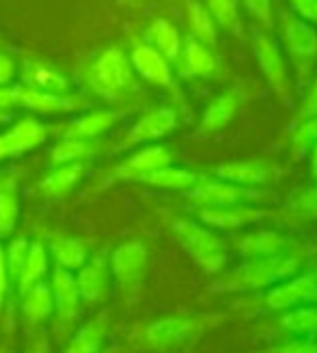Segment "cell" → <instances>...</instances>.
<instances>
[{
  "label": "cell",
  "mask_w": 317,
  "mask_h": 353,
  "mask_svg": "<svg viewBox=\"0 0 317 353\" xmlns=\"http://www.w3.org/2000/svg\"><path fill=\"white\" fill-rule=\"evenodd\" d=\"M255 196L251 190H246L231 181H197L190 188L188 199L197 203L199 207H224V205H238L246 199Z\"/></svg>",
  "instance_id": "15"
},
{
  "label": "cell",
  "mask_w": 317,
  "mask_h": 353,
  "mask_svg": "<svg viewBox=\"0 0 317 353\" xmlns=\"http://www.w3.org/2000/svg\"><path fill=\"white\" fill-rule=\"evenodd\" d=\"M55 128L46 125L37 117H20L11 128L0 134V162L13 160L41 147Z\"/></svg>",
  "instance_id": "5"
},
{
  "label": "cell",
  "mask_w": 317,
  "mask_h": 353,
  "mask_svg": "<svg viewBox=\"0 0 317 353\" xmlns=\"http://www.w3.org/2000/svg\"><path fill=\"white\" fill-rule=\"evenodd\" d=\"M280 325L294 336H317V304L307 302L285 310Z\"/></svg>",
  "instance_id": "31"
},
{
  "label": "cell",
  "mask_w": 317,
  "mask_h": 353,
  "mask_svg": "<svg viewBox=\"0 0 317 353\" xmlns=\"http://www.w3.org/2000/svg\"><path fill=\"white\" fill-rule=\"evenodd\" d=\"M216 72V59L207 50L205 43L197 39H188L184 50V63H182V76L188 78H207Z\"/></svg>",
  "instance_id": "29"
},
{
  "label": "cell",
  "mask_w": 317,
  "mask_h": 353,
  "mask_svg": "<svg viewBox=\"0 0 317 353\" xmlns=\"http://www.w3.org/2000/svg\"><path fill=\"white\" fill-rule=\"evenodd\" d=\"M50 291H52V302H55V316L57 323L65 330L72 327L78 316L82 312V299H80V291L76 285V274L63 270V268H55L50 280Z\"/></svg>",
  "instance_id": "8"
},
{
  "label": "cell",
  "mask_w": 317,
  "mask_h": 353,
  "mask_svg": "<svg viewBox=\"0 0 317 353\" xmlns=\"http://www.w3.org/2000/svg\"><path fill=\"white\" fill-rule=\"evenodd\" d=\"M291 239L278 231H255L251 235H244L238 243V252L244 259H257V256H272L287 252Z\"/></svg>",
  "instance_id": "24"
},
{
  "label": "cell",
  "mask_w": 317,
  "mask_h": 353,
  "mask_svg": "<svg viewBox=\"0 0 317 353\" xmlns=\"http://www.w3.org/2000/svg\"><path fill=\"white\" fill-rule=\"evenodd\" d=\"M24 353H50V341L46 334H41V332L35 334Z\"/></svg>",
  "instance_id": "45"
},
{
  "label": "cell",
  "mask_w": 317,
  "mask_h": 353,
  "mask_svg": "<svg viewBox=\"0 0 317 353\" xmlns=\"http://www.w3.org/2000/svg\"><path fill=\"white\" fill-rule=\"evenodd\" d=\"M15 108H20V103H17V84L0 86V123H3Z\"/></svg>",
  "instance_id": "40"
},
{
  "label": "cell",
  "mask_w": 317,
  "mask_h": 353,
  "mask_svg": "<svg viewBox=\"0 0 317 353\" xmlns=\"http://www.w3.org/2000/svg\"><path fill=\"white\" fill-rule=\"evenodd\" d=\"M291 5L302 17L311 22H317V0H291Z\"/></svg>",
  "instance_id": "44"
},
{
  "label": "cell",
  "mask_w": 317,
  "mask_h": 353,
  "mask_svg": "<svg viewBox=\"0 0 317 353\" xmlns=\"http://www.w3.org/2000/svg\"><path fill=\"white\" fill-rule=\"evenodd\" d=\"M108 268H111V278L121 291L136 293L140 285H143L149 268L147 245L138 239L117 245L113 254L108 256Z\"/></svg>",
  "instance_id": "4"
},
{
  "label": "cell",
  "mask_w": 317,
  "mask_h": 353,
  "mask_svg": "<svg viewBox=\"0 0 317 353\" xmlns=\"http://www.w3.org/2000/svg\"><path fill=\"white\" fill-rule=\"evenodd\" d=\"M48 265H50V254H48V248L41 239H35L30 241V248H28V254H26V261L20 270V276L15 280V287H17V293H24L28 291L30 287H35L37 282L46 280L48 276Z\"/></svg>",
  "instance_id": "25"
},
{
  "label": "cell",
  "mask_w": 317,
  "mask_h": 353,
  "mask_svg": "<svg viewBox=\"0 0 317 353\" xmlns=\"http://www.w3.org/2000/svg\"><path fill=\"white\" fill-rule=\"evenodd\" d=\"M216 174L222 181H231L238 185H255L272 179V168L261 162H236L218 166Z\"/></svg>",
  "instance_id": "28"
},
{
  "label": "cell",
  "mask_w": 317,
  "mask_h": 353,
  "mask_svg": "<svg viewBox=\"0 0 317 353\" xmlns=\"http://www.w3.org/2000/svg\"><path fill=\"white\" fill-rule=\"evenodd\" d=\"M111 268H108V254L97 252L78 270L76 285L80 291V299L84 306H97L104 302L111 289Z\"/></svg>",
  "instance_id": "11"
},
{
  "label": "cell",
  "mask_w": 317,
  "mask_h": 353,
  "mask_svg": "<svg viewBox=\"0 0 317 353\" xmlns=\"http://www.w3.org/2000/svg\"><path fill=\"white\" fill-rule=\"evenodd\" d=\"M268 214L263 209L251 205H224V207H201L199 220L209 228H238L244 224H253L263 220Z\"/></svg>",
  "instance_id": "19"
},
{
  "label": "cell",
  "mask_w": 317,
  "mask_h": 353,
  "mask_svg": "<svg viewBox=\"0 0 317 353\" xmlns=\"http://www.w3.org/2000/svg\"><path fill=\"white\" fill-rule=\"evenodd\" d=\"M0 353H13L7 345H0Z\"/></svg>",
  "instance_id": "48"
},
{
  "label": "cell",
  "mask_w": 317,
  "mask_h": 353,
  "mask_svg": "<svg viewBox=\"0 0 317 353\" xmlns=\"http://www.w3.org/2000/svg\"><path fill=\"white\" fill-rule=\"evenodd\" d=\"M207 11L222 26H231L238 20V0H207Z\"/></svg>",
  "instance_id": "37"
},
{
  "label": "cell",
  "mask_w": 317,
  "mask_h": 353,
  "mask_svg": "<svg viewBox=\"0 0 317 353\" xmlns=\"http://www.w3.org/2000/svg\"><path fill=\"white\" fill-rule=\"evenodd\" d=\"M287 48L296 57H315L317 54V32L307 22L296 20L285 28Z\"/></svg>",
  "instance_id": "33"
},
{
  "label": "cell",
  "mask_w": 317,
  "mask_h": 353,
  "mask_svg": "<svg viewBox=\"0 0 317 353\" xmlns=\"http://www.w3.org/2000/svg\"><path fill=\"white\" fill-rule=\"evenodd\" d=\"M197 327L199 321L192 319V316H182V314L162 316V319L151 321L143 330V343L151 349H169L192 339Z\"/></svg>",
  "instance_id": "12"
},
{
  "label": "cell",
  "mask_w": 317,
  "mask_h": 353,
  "mask_svg": "<svg viewBox=\"0 0 317 353\" xmlns=\"http://www.w3.org/2000/svg\"><path fill=\"white\" fill-rule=\"evenodd\" d=\"M121 3H136V0H121Z\"/></svg>",
  "instance_id": "49"
},
{
  "label": "cell",
  "mask_w": 317,
  "mask_h": 353,
  "mask_svg": "<svg viewBox=\"0 0 317 353\" xmlns=\"http://www.w3.org/2000/svg\"><path fill=\"white\" fill-rule=\"evenodd\" d=\"M22 319L28 330L41 327L52 314H55V302H52V291L48 280L37 282L35 287L24 291L22 295Z\"/></svg>",
  "instance_id": "22"
},
{
  "label": "cell",
  "mask_w": 317,
  "mask_h": 353,
  "mask_svg": "<svg viewBox=\"0 0 317 353\" xmlns=\"http://www.w3.org/2000/svg\"><path fill=\"white\" fill-rule=\"evenodd\" d=\"M130 63L134 67L136 76L147 80L149 84L162 86V88H171L173 86L171 63L160 54V52L153 50L149 43H145V41L134 43V48L130 52Z\"/></svg>",
  "instance_id": "14"
},
{
  "label": "cell",
  "mask_w": 317,
  "mask_h": 353,
  "mask_svg": "<svg viewBox=\"0 0 317 353\" xmlns=\"http://www.w3.org/2000/svg\"><path fill=\"white\" fill-rule=\"evenodd\" d=\"M197 181H199V174L195 170L166 164L162 168L145 174L138 183H145V185H151V188H160V190H190Z\"/></svg>",
  "instance_id": "27"
},
{
  "label": "cell",
  "mask_w": 317,
  "mask_h": 353,
  "mask_svg": "<svg viewBox=\"0 0 317 353\" xmlns=\"http://www.w3.org/2000/svg\"><path fill=\"white\" fill-rule=\"evenodd\" d=\"M274 353H317V336H294L291 341L278 345Z\"/></svg>",
  "instance_id": "39"
},
{
  "label": "cell",
  "mask_w": 317,
  "mask_h": 353,
  "mask_svg": "<svg viewBox=\"0 0 317 353\" xmlns=\"http://www.w3.org/2000/svg\"><path fill=\"white\" fill-rule=\"evenodd\" d=\"M11 276H9V270H7V261H5V248L0 245V310H3V304L7 299V293L11 289Z\"/></svg>",
  "instance_id": "41"
},
{
  "label": "cell",
  "mask_w": 317,
  "mask_h": 353,
  "mask_svg": "<svg viewBox=\"0 0 317 353\" xmlns=\"http://www.w3.org/2000/svg\"><path fill=\"white\" fill-rule=\"evenodd\" d=\"M294 211L300 218H307V220H317V185L307 190L305 194L296 199V203L291 205Z\"/></svg>",
  "instance_id": "38"
},
{
  "label": "cell",
  "mask_w": 317,
  "mask_h": 353,
  "mask_svg": "<svg viewBox=\"0 0 317 353\" xmlns=\"http://www.w3.org/2000/svg\"><path fill=\"white\" fill-rule=\"evenodd\" d=\"M313 304H317V293H315V297H313Z\"/></svg>",
  "instance_id": "50"
},
{
  "label": "cell",
  "mask_w": 317,
  "mask_h": 353,
  "mask_svg": "<svg viewBox=\"0 0 317 353\" xmlns=\"http://www.w3.org/2000/svg\"><path fill=\"white\" fill-rule=\"evenodd\" d=\"M82 82L86 91L108 103H123L138 95L140 84L130 57L119 46L102 50L82 69Z\"/></svg>",
  "instance_id": "1"
},
{
  "label": "cell",
  "mask_w": 317,
  "mask_h": 353,
  "mask_svg": "<svg viewBox=\"0 0 317 353\" xmlns=\"http://www.w3.org/2000/svg\"><path fill=\"white\" fill-rule=\"evenodd\" d=\"M15 74H17L15 61L7 54V52H0V86L11 84Z\"/></svg>",
  "instance_id": "42"
},
{
  "label": "cell",
  "mask_w": 317,
  "mask_h": 353,
  "mask_svg": "<svg viewBox=\"0 0 317 353\" xmlns=\"http://www.w3.org/2000/svg\"><path fill=\"white\" fill-rule=\"evenodd\" d=\"M311 172L317 176V143L313 145V153H311Z\"/></svg>",
  "instance_id": "47"
},
{
  "label": "cell",
  "mask_w": 317,
  "mask_h": 353,
  "mask_svg": "<svg viewBox=\"0 0 317 353\" xmlns=\"http://www.w3.org/2000/svg\"><path fill=\"white\" fill-rule=\"evenodd\" d=\"M171 231L199 268H203L209 274H216L224 268V263H227L224 243L216 233H211L205 224L175 218L171 222Z\"/></svg>",
  "instance_id": "3"
},
{
  "label": "cell",
  "mask_w": 317,
  "mask_h": 353,
  "mask_svg": "<svg viewBox=\"0 0 317 353\" xmlns=\"http://www.w3.org/2000/svg\"><path fill=\"white\" fill-rule=\"evenodd\" d=\"M104 140L86 138H59L55 147L48 151V166L63 164H89L104 151Z\"/></svg>",
  "instance_id": "17"
},
{
  "label": "cell",
  "mask_w": 317,
  "mask_h": 353,
  "mask_svg": "<svg viewBox=\"0 0 317 353\" xmlns=\"http://www.w3.org/2000/svg\"><path fill=\"white\" fill-rule=\"evenodd\" d=\"M20 84L32 91L44 93H72V86L65 74H61L57 67L48 63L26 59L20 69Z\"/></svg>",
  "instance_id": "18"
},
{
  "label": "cell",
  "mask_w": 317,
  "mask_h": 353,
  "mask_svg": "<svg viewBox=\"0 0 317 353\" xmlns=\"http://www.w3.org/2000/svg\"><path fill=\"white\" fill-rule=\"evenodd\" d=\"M315 143H317V117L302 121V123H300V128L296 130V134H294V138H291V145H294V153H296V155H302V153L309 151Z\"/></svg>",
  "instance_id": "36"
},
{
  "label": "cell",
  "mask_w": 317,
  "mask_h": 353,
  "mask_svg": "<svg viewBox=\"0 0 317 353\" xmlns=\"http://www.w3.org/2000/svg\"><path fill=\"white\" fill-rule=\"evenodd\" d=\"M89 164H63L50 166V170L37 183V194L46 201H63L72 194L84 179Z\"/></svg>",
  "instance_id": "16"
},
{
  "label": "cell",
  "mask_w": 317,
  "mask_h": 353,
  "mask_svg": "<svg viewBox=\"0 0 317 353\" xmlns=\"http://www.w3.org/2000/svg\"><path fill=\"white\" fill-rule=\"evenodd\" d=\"M246 7H249V11L255 17H259L263 24L270 22V0H246Z\"/></svg>",
  "instance_id": "43"
},
{
  "label": "cell",
  "mask_w": 317,
  "mask_h": 353,
  "mask_svg": "<svg viewBox=\"0 0 317 353\" xmlns=\"http://www.w3.org/2000/svg\"><path fill=\"white\" fill-rule=\"evenodd\" d=\"M108 336V314L99 312L76 330L63 353H102Z\"/></svg>",
  "instance_id": "23"
},
{
  "label": "cell",
  "mask_w": 317,
  "mask_h": 353,
  "mask_svg": "<svg viewBox=\"0 0 317 353\" xmlns=\"http://www.w3.org/2000/svg\"><path fill=\"white\" fill-rule=\"evenodd\" d=\"M173 162V153L164 145H147L134 151L126 160L119 162L113 170L108 181H140L145 174L162 168Z\"/></svg>",
  "instance_id": "9"
},
{
  "label": "cell",
  "mask_w": 317,
  "mask_h": 353,
  "mask_svg": "<svg viewBox=\"0 0 317 353\" xmlns=\"http://www.w3.org/2000/svg\"><path fill=\"white\" fill-rule=\"evenodd\" d=\"M175 125H177V114H175L173 108H153L145 114H140L134 125L108 151L115 155V153L136 149L140 145H149L153 140H160L162 136L173 132Z\"/></svg>",
  "instance_id": "6"
},
{
  "label": "cell",
  "mask_w": 317,
  "mask_h": 353,
  "mask_svg": "<svg viewBox=\"0 0 317 353\" xmlns=\"http://www.w3.org/2000/svg\"><path fill=\"white\" fill-rule=\"evenodd\" d=\"M28 248H30V239L26 235H15L5 248V261H7V270H9L13 285H15L17 276H20V270L26 261Z\"/></svg>",
  "instance_id": "35"
},
{
  "label": "cell",
  "mask_w": 317,
  "mask_h": 353,
  "mask_svg": "<svg viewBox=\"0 0 317 353\" xmlns=\"http://www.w3.org/2000/svg\"><path fill=\"white\" fill-rule=\"evenodd\" d=\"M315 293H317V268L305 270L302 274H294L287 280L274 285L268 293V306L272 310H289L294 306L313 302Z\"/></svg>",
  "instance_id": "10"
},
{
  "label": "cell",
  "mask_w": 317,
  "mask_h": 353,
  "mask_svg": "<svg viewBox=\"0 0 317 353\" xmlns=\"http://www.w3.org/2000/svg\"><path fill=\"white\" fill-rule=\"evenodd\" d=\"M190 26L195 32L197 41L201 43H214L216 41V24L214 17L203 7L201 3H192L190 5Z\"/></svg>",
  "instance_id": "34"
},
{
  "label": "cell",
  "mask_w": 317,
  "mask_h": 353,
  "mask_svg": "<svg viewBox=\"0 0 317 353\" xmlns=\"http://www.w3.org/2000/svg\"><path fill=\"white\" fill-rule=\"evenodd\" d=\"M238 101H240V97H238L236 91H229V93H224L218 99L211 101L209 108L203 114L201 132H214V130L224 128L227 123L231 121L233 112L238 110Z\"/></svg>",
  "instance_id": "32"
},
{
  "label": "cell",
  "mask_w": 317,
  "mask_h": 353,
  "mask_svg": "<svg viewBox=\"0 0 317 353\" xmlns=\"http://www.w3.org/2000/svg\"><path fill=\"white\" fill-rule=\"evenodd\" d=\"M123 119V112L119 110H89L72 121H67L65 125L57 128L59 138H86L97 140L104 134H108L113 128H117Z\"/></svg>",
  "instance_id": "13"
},
{
  "label": "cell",
  "mask_w": 317,
  "mask_h": 353,
  "mask_svg": "<svg viewBox=\"0 0 317 353\" xmlns=\"http://www.w3.org/2000/svg\"><path fill=\"white\" fill-rule=\"evenodd\" d=\"M17 103H20V108H26L35 114L52 117V114H76L89 105V99L80 93H44L17 84Z\"/></svg>",
  "instance_id": "7"
},
{
  "label": "cell",
  "mask_w": 317,
  "mask_h": 353,
  "mask_svg": "<svg viewBox=\"0 0 317 353\" xmlns=\"http://www.w3.org/2000/svg\"><path fill=\"white\" fill-rule=\"evenodd\" d=\"M145 43H149L153 50H157L160 54L171 63L177 61L182 54V37L177 28L166 20H155L149 24L145 32Z\"/></svg>",
  "instance_id": "26"
},
{
  "label": "cell",
  "mask_w": 317,
  "mask_h": 353,
  "mask_svg": "<svg viewBox=\"0 0 317 353\" xmlns=\"http://www.w3.org/2000/svg\"><path fill=\"white\" fill-rule=\"evenodd\" d=\"M46 248H48L50 259H55L57 268H63L69 272L80 270L86 263V259H89V248H86V243L78 237L65 235V233H50L48 241H46Z\"/></svg>",
  "instance_id": "21"
},
{
  "label": "cell",
  "mask_w": 317,
  "mask_h": 353,
  "mask_svg": "<svg viewBox=\"0 0 317 353\" xmlns=\"http://www.w3.org/2000/svg\"><path fill=\"white\" fill-rule=\"evenodd\" d=\"M302 117H305V119L317 117V82L313 84L311 93H309V97H307V101H305V105H302Z\"/></svg>",
  "instance_id": "46"
},
{
  "label": "cell",
  "mask_w": 317,
  "mask_h": 353,
  "mask_svg": "<svg viewBox=\"0 0 317 353\" xmlns=\"http://www.w3.org/2000/svg\"><path fill=\"white\" fill-rule=\"evenodd\" d=\"M298 265H300V261L289 250L272 256L246 259V263H242L240 268L224 276L218 289L220 291H257L268 287L272 289L278 282L294 276Z\"/></svg>",
  "instance_id": "2"
},
{
  "label": "cell",
  "mask_w": 317,
  "mask_h": 353,
  "mask_svg": "<svg viewBox=\"0 0 317 353\" xmlns=\"http://www.w3.org/2000/svg\"><path fill=\"white\" fill-rule=\"evenodd\" d=\"M20 220V172L0 174V239H11Z\"/></svg>",
  "instance_id": "20"
},
{
  "label": "cell",
  "mask_w": 317,
  "mask_h": 353,
  "mask_svg": "<svg viewBox=\"0 0 317 353\" xmlns=\"http://www.w3.org/2000/svg\"><path fill=\"white\" fill-rule=\"evenodd\" d=\"M257 52H259V65L263 69V74H266L268 82L276 88V91L285 93V88H287V74H285L283 57H280L276 43L270 41V39H266V37H261L259 39V46H257Z\"/></svg>",
  "instance_id": "30"
}]
</instances>
